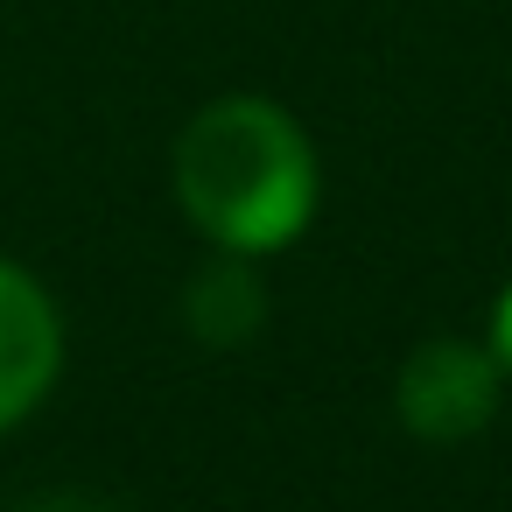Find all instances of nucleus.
Returning a JSON list of instances; mask_svg holds the SVG:
<instances>
[{
    "instance_id": "nucleus-3",
    "label": "nucleus",
    "mask_w": 512,
    "mask_h": 512,
    "mask_svg": "<svg viewBox=\"0 0 512 512\" xmlns=\"http://www.w3.org/2000/svg\"><path fill=\"white\" fill-rule=\"evenodd\" d=\"M57 358H64V330L50 295L22 267L0 260V428H15L50 393Z\"/></svg>"
},
{
    "instance_id": "nucleus-4",
    "label": "nucleus",
    "mask_w": 512,
    "mask_h": 512,
    "mask_svg": "<svg viewBox=\"0 0 512 512\" xmlns=\"http://www.w3.org/2000/svg\"><path fill=\"white\" fill-rule=\"evenodd\" d=\"M183 316H190V330H197L204 344H218V351L246 344V337L267 323V288H260V274L246 267V253H225V260H211V267L190 281V295H183Z\"/></svg>"
},
{
    "instance_id": "nucleus-1",
    "label": "nucleus",
    "mask_w": 512,
    "mask_h": 512,
    "mask_svg": "<svg viewBox=\"0 0 512 512\" xmlns=\"http://www.w3.org/2000/svg\"><path fill=\"white\" fill-rule=\"evenodd\" d=\"M176 197L225 253H274L316 211V155L267 99H218L176 141Z\"/></svg>"
},
{
    "instance_id": "nucleus-2",
    "label": "nucleus",
    "mask_w": 512,
    "mask_h": 512,
    "mask_svg": "<svg viewBox=\"0 0 512 512\" xmlns=\"http://www.w3.org/2000/svg\"><path fill=\"white\" fill-rule=\"evenodd\" d=\"M498 386H505V365L484 344L435 337V344H421L400 365L393 407H400L407 435H421V442H463V435H477L498 414Z\"/></svg>"
},
{
    "instance_id": "nucleus-5",
    "label": "nucleus",
    "mask_w": 512,
    "mask_h": 512,
    "mask_svg": "<svg viewBox=\"0 0 512 512\" xmlns=\"http://www.w3.org/2000/svg\"><path fill=\"white\" fill-rule=\"evenodd\" d=\"M491 358L512 372V288L498 295V316H491Z\"/></svg>"
},
{
    "instance_id": "nucleus-6",
    "label": "nucleus",
    "mask_w": 512,
    "mask_h": 512,
    "mask_svg": "<svg viewBox=\"0 0 512 512\" xmlns=\"http://www.w3.org/2000/svg\"><path fill=\"white\" fill-rule=\"evenodd\" d=\"M22 512H92V505H71V498H43V505H22Z\"/></svg>"
}]
</instances>
